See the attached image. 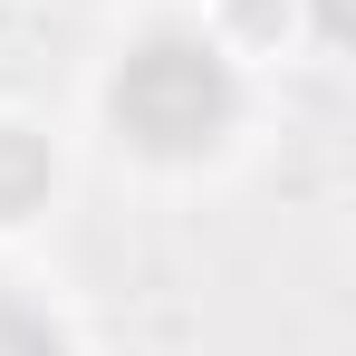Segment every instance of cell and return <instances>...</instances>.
<instances>
[{"label": "cell", "instance_id": "1", "mask_svg": "<svg viewBox=\"0 0 356 356\" xmlns=\"http://www.w3.org/2000/svg\"><path fill=\"white\" fill-rule=\"evenodd\" d=\"M116 125L145 154H202L232 125V67L202 39H145L116 67Z\"/></svg>", "mask_w": 356, "mask_h": 356}, {"label": "cell", "instance_id": "2", "mask_svg": "<svg viewBox=\"0 0 356 356\" xmlns=\"http://www.w3.org/2000/svg\"><path fill=\"white\" fill-rule=\"evenodd\" d=\"M39 202H49V145L19 135V125H0V222L39 212Z\"/></svg>", "mask_w": 356, "mask_h": 356}, {"label": "cell", "instance_id": "3", "mask_svg": "<svg viewBox=\"0 0 356 356\" xmlns=\"http://www.w3.org/2000/svg\"><path fill=\"white\" fill-rule=\"evenodd\" d=\"M0 356H58V327L29 298H10V289H0Z\"/></svg>", "mask_w": 356, "mask_h": 356}, {"label": "cell", "instance_id": "4", "mask_svg": "<svg viewBox=\"0 0 356 356\" xmlns=\"http://www.w3.org/2000/svg\"><path fill=\"white\" fill-rule=\"evenodd\" d=\"M318 29L337 39V29H347V0H318Z\"/></svg>", "mask_w": 356, "mask_h": 356}]
</instances>
